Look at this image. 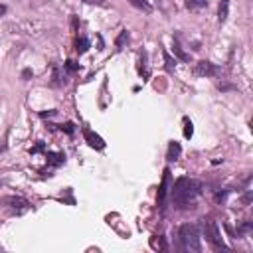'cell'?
Returning a JSON list of instances; mask_svg holds the SVG:
<instances>
[{"label":"cell","mask_w":253,"mask_h":253,"mask_svg":"<svg viewBox=\"0 0 253 253\" xmlns=\"http://www.w3.org/2000/svg\"><path fill=\"white\" fill-rule=\"evenodd\" d=\"M227 14H229V0H219V8H217V20H219V24H223L227 20Z\"/></svg>","instance_id":"obj_7"},{"label":"cell","mask_w":253,"mask_h":253,"mask_svg":"<svg viewBox=\"0 0 253 253\" xmlns=\"http://www.w3.org/2000/svg\"><path fill=\"white\" fill-rule=\"evenodd\" d=\"M128 2H130L134 8H138V10L146 12V14H148V12H152V6H150V2H148V0H128Z\"/></svg>","instance_id":"obj_10"},{"label":"cell","mask_w":253,"mask_h":253,"mask_svg":"<svg viewBox=\"0 0 253 253\" xmlns=\"http://www.w3.org/2000/svg\"><path fill=\"white\" fill-rule=\"evenodd\" d=\"M178 237H180V245H182L184 251H200V249H202L198 225H194V223H184V225H180Z\"/></svg>","instance_id":"obj_2"},{"label":"cell","mask_w":253,"mask_h":253,"mask_svg":"<svg viewBox=\"0 0 253 253\" xmlns=\"http://www.w3.org/2000/svg\"><path fill=\"white\" fill-rule=\"evenodd\" d=\"M180 152H182L180 144H178V142H170V144H168V152H166V158H168V160H176V158L180 156Z\"/></svg>","instance_id":"obj_8"},{"label":"cell","mask_w":253,"mask_h":253,"mask_svg":"<svg viewBox=\"0 0 253 253\" xmlns=\"http://www.w3.org/2000/svg\"><path fill=\"white\" fill-rule=\"evenodd\" d=\"M192 134H194V128H192V121H190L188 117H184V136H186V138H192Z\"/></svg>","instance_id":"obj_12"},{"label":"cell","mask_w":253,"mask_h":253,"mask_svg":"<svg viewBox=\"0 0 253 253\" xmlns=\"http://www.w3.org/2000/svg\"><path fill=\"white\" fill-rule=\"evenodd\" d=\"M83 2H87V4H99V6H107L103 0H83Z\"/></svg>","instance_id":"obj_18"},{"label":"cell","mask_w":253,"mask_h":253,"mask_svg":"<svg viewBox=\"0 0 253 253\" xmlns=\"http://www.w3.org/2000/svg\"><path fill=\"white\" fill-rule=\"evenodd\" d=\"M204 233H206V239H208L213 247H217V249H227V245H225L223 239H221L219 227H217V223H215L213 219H204Z\"/></svg>","instance_id":"obj_3"},{"label":"cell","mask_w":253,"mask_h":253,"mask_svg":"<svg viewBox=\"0 0 253 253\" xmlns=\"http://www.w3.org/2000/svg\"><path fill=\"white\" fill-rule=\"evenodd\" d=\"M125 40H128V34H126V30H123V32H121V34H119V38H117V40H115V43H117V45H119V47H121V45H123V43H125Z\"/></svg>","instance_id":"obj_17"},{"label":"cell","mask_w":253,"mask_h":253,"mask_svg":"<svg viewBox=\"0 0 253 253\" xmlns=\"http://www.w3.org/2000/svg\"><path fill=\"white\" fill-rule=\"evenodd\" d=\"M2 150H4V146H0V152H2Z\"/></svg>","instance_id":"obj_20"},{"label":"cell","mask_w":253,"mask_h":253,"mask_svg":"<svg viewBox=\"0 0 253 253\" xmlns=\"http://www.w3.org/2000/svg\"><path fill=\"white\" fill-rule=\"evenodd\" d=\"M4 12H6V6H0V16H2Z\"/></svg>","instance_id":"obj_19"},{"label":"cell","mask_w":253,"mask_h":253,"mask_svg":"<svg viewBox=\"0 0 253 253\" xmlns=\"http://www.w3.org/2000/svg\"><path fill=\"white\" fill-rule=\"evenodd\" d=\"M164 61H166V69L172 73V71H174V63H176V61H172V57L168 55V51H164Z\"/></svg>","instance_id":"obj_16"},{"label":"cell","mask_w":253,"mask_h":253,"mask_svg":"<svg viewBox=\"0 0 253 253\" xmlns=\"http://www.w3.org/2000/svg\"><path fill=\"white\" fill-rule=\"evenodd\" d=\"M174 53H176V55H178L180 59H184V61H188V59H190V55H188V53H184V51L180 49V45H178V42H174Z\"/></svg>","instance_id":"obj_15"},{"label":"cell","mask_w":253,"mask_h":253,"mask_svg":"<svg viewBox=\"0 0 253 253\" xmlns=\"http://www.w3.org/2000/svg\"><path fill=\"white\" fill-rule=\"evenodd\" d=\"M83 136H85V140H87L93 148H99V150H101V148H105V140H103L99 134H95L91 128H87V126H85V128H83Z\"/></svg>","instance_id":"obj_5"},{"label":"cell","mask_w":253,"mask_h":253,"mask_svg":"<svg viewBox=\"0 0 253 253\" xmlns=\"http://www.w3.org/2000/svg\"><path fill=\"white\" fill-rule=\"evenodd\" d=\"M217 73H219V67L213 65L211 61H200L196 65V75H200V77H213Z\"/></svg>","instance_id":"obj_4"},{"label":"cell","mask_w":253,"mask_h":253,"mask_svg":"<svg viewBox=\"0 0 253 253\" xmlns=\"http://www.w3.org/2000/svg\"><path fill=\"white\" fill-rule=\"evenodd\" d=\"M47 158H49L51 164H61L63 162V154H57V152H49Z\"/></svg>","instance_id":"obj_14"},{"label":"cell","mask_w":253,"mask_h":253,"mask_svg":"<svg viewBox=\"0 0 253 253\" xmlns=\"http://www.w3.org/2000/svg\"><path fill=\"white\" fill-rule=\"evenodd\" d=\"M186 6L196 10V8H206L208 6V0H186Z\"/></svg>","instance_id":"obj_11"},{"label":"cell","mask_w":253,"mask_h":253,"mask_svg":"<svg viewBox=\"0 0 253 253\" xmlns=\"http://www.w3.org/2000/svg\"><path fill=\"white\" fill-rule=\"evenodd\" d=\"M2 202H4V204H10V208H18V210L30 206V202L24 200V198H20V196H8V198H4Z\"/></svg>","instance_id":"obj_6"},{"label":"cell","mask_w":253,"mask_h":253,"mask_svg":"<svg viewBox=\"0 0 253 253\" xmlns=\"http://www.w3.org/2000/svg\"><path fill=\"white\" fill-rule=\"evenodd\" d=\"M202 194V182L196 178H178L174 188H172V202L178 208H192Z\"/></svg>","instance_id":"obj_1"},{"label":"cell","mask_w":253,"mask_h":253,"mask_svg":"<svg viewBox=\"0 0 253 253\" xmlns=\"http://www.w3.org/2000/svg\"><path fill=\"white\" fill-rule=\"evenodd\" d=\"M87 47H89V40L81 36V38L77 40V51H79V53H83V51H87Z\"/></svg>","instance_id":"obj_13"},{"label":"cell","mask_w":253,"mask_h":253,"mask_svg":"<svg viewBox=\"0 0 253 253\" xmlns=\"http://www.w3.org/2000/svg\"><path fill=\"white\" fill-rule=\"evenodd\" d=\"M170 172L168 170H164V178H162V184H160V190H158V204H162L164 202V196H166V186H168V176Z\"/></svg>","instance_id":"obj_9"}]
</instances>
